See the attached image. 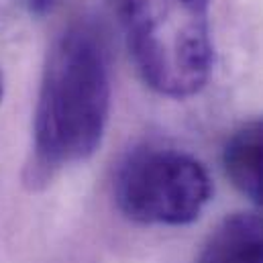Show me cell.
<instances>
[{"label":"cell","mask_w":263,"mask_h":263,"mask_svg":"<svg viewBox=\"0 0 263 263\" xmlns=\"http://www.w3.org/2000/svg\"><path fill=\"white\" fill-rule=\"evenodd\" d=\"M110 112V64L102 35L76 23L55 39L43 67L31 180L43 182L86 161L102 143Z\"/></svg>","instance_id":"obj_1"},{"label":"cell","mask_w":263,"mask_h":263,"mask_svg":"<svg viewBox=\"0 0 263 263\" xmlns=\"http://www.w3.org/2000/svg\"><path fill=\"white\" fill-rule=\"evenodd\" d=\"M143 82L170 98H188L208 80L210 0H108Z\"/></svg>","instance_id":"obj_2"},{"label":"cell","mask_w":263,"mask_h":263,"mask_svg":"<svg viewBox=\"0 0 263 263\" xmlns=\"http://www.w3.org/2000/svg\"><path fill=\"white\" fill-rule=\"evenodd\" d=\"M212 196L204 165L192 155L147 145L129 153L115 176L119 210L141 224L194 222Z\"/></svg>","instance_id":"obj_3"},{"label":"cell","mask_w":263,"mask_h":263,"mask_svg":"<svg viewBox=\"0 0 263 263\" xmlns=\"http://www.w3.org/2000/svg\"><path fill=\"white\" fill-rule=\"evenodd\" d=\"M198 263H263V216L233 214L206 239Z\"/></svg>","instance_id":"obj_4"},{"label":"cell","mask_w":263,"mask_h":263,"mask_svg":"<svg viewBox=\"0 0 263 263\" xmlns=\"http://www.w3.org/2000/svg\"><path fill=\"white\" fill-rule=\"evenodd\" d=\"M222 165L233 186L263 208V119L233 133L222 151Z\"/></svg>","instance_id":"obj_5"},{"label":"cell","mask_w":263,"mask_h":263,"mask_svg":"<svg viewBox=\"0 0 263 263\" xmlns=\"http://www.w3.org/2000/svg\"><path fill=\"white\" fill-rule=\"evenodd\" d=\"M29 14L33 16H45L49 12H53L64 0H16Z\"/></svg>","instance_id":"obj_6"},{"label":"cell","mask_w":263,"mask_h":263,"mask_svg":"<svg viewBox=\"0 0 263 263\" xmlns=\"http://www.w3.org/2000/svg\"><path fill=\"white\" fill-rule=\"evenodd\" d=\"M2 90H4V82H2V71H0V100H2Z\"/></svg>","instance_id":"obj_7"}]
</instances>
